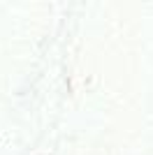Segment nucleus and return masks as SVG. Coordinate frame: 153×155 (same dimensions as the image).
Returning a JSON list of instances; mask_svg holds the SVG:
<instances>
[]
</instances>
